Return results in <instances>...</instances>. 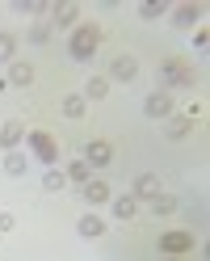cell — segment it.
I'll list each match as a JSON object with an SVG mask.
<instances>
[{
    "label": "cell",
    "mask_w": 210,
    "mask_h": 261,
    "mask_svg": "<svg viewBox=\"0 0 210 261\" xmlns=\"http://www.w3.org/2000/svg\"><path fill=\"white\" fill-rule=\"evenodd\" d=\"M97 46H101V30H97L93 21H84V25H76V30H72V38H68V55H72L76 63H88V59L97 55Z\"/></svg>",
    "instance_id": "cell-1"
},
{
    "label": "cell",
    "mask_w": 210,
    "mask_h": 261,
    "mask_svg": "<svg viewBox=\"0 0 210 261\" xmlns=\"http://www.w3.org/2000/svg\"><path fill=\"white\" fill-rule=\"evenodd\" d=\"M25 148L34 160H42L46 169H59V143L46 135V130H25Z\"/></svg>",
    "instance_id": "cell-2"
},
{
    "label": "cell",
    "mask_w": 210,
    "mask_h": 261,
    "mask_svg": "<svg viewBox=\"0 0 210 261\" xmlns=\"http://www.w3.org/2000/svg\"><path fill=\"white\" fill-rule=\"evenodd\" d=\"M160 89H193V68L185 59H164L160 63Z\"/></svg>",
    "instance_id": "cell-3"
},
{
    "label": "cell",
    "mask_w": 210,
    "mask_h": 261,
    "mask_svg": "<svg viewBox=\"0 0 210 261\" xmlns=\"http://www.w3.org/2000/svg\"><path fill=\"white\" fill-rule=\"evenodd\" d=\"M160 253H164V257H185V253H193V232H189V227L160 232Z\"/></svg>",
    "instance_id": "cell-4"
},
{
    "label": "cell",
    "mask_w": 210,
    "mask_h": 261,
    "mask_svg": "<svg viewBox=\"0 0 210 261\" xmlns=\"http://www.w3.org/2000/svg\"><path fill=\"white\" fill-rule=\"evenodd\" d=\"M168 13H172V25H176V30H198L202 17H206V5L193 0V5H176V9H168Z\"/></svg>",
    "instance_id": "cell-5"
},
{
    "label": "cell",
    "mask_w": 210,
    "mask_h": 261,
    "mask_svg": "<svg viewBox=\"0 0 210 261\" xmlns=\"http://www.w3.org/2000/svg\"><path fill=\"white\" fill-rule=\"evenodd\" d=\"M160 194H164V186H160L156 173H139L131 181V198L135 202H152V198H160Z\"/></svg>",
    "instance_id": "cell-6"
},
{
    "label": "cell",
    "mask_w": 210,
    "mask_h": 261,
    "mask_svg": "<svg viewBox=\"0 0 210 261\" xmlns=\"http://www.w3.org/2000/svg\"><path fill=\"white\" fill-rule=\"evenodd\" d=\"M143 114L147 118H172V93H164V89L147 93L143 97Z\"/></svg>",
    "instance_id": "cell-7"
},
{
    "label": "cell",
    "mask_w": 210,
    "mask_h": 261,
    "mask_svg": "<svg viewBox=\"0 0 210 261\" xmlns=\"http://www.w3.org/2000/svg\"><path fill=\"white\" fill-rule=\"evenodd\" d=\"M80 198H84L88 206H105L109 198H114V190H109V181H101V177H88V181L80 186Z\"/></svg>",
    "instance_id": "cell-8"
},
{
    "label": "cell",
    "mask_w": 210,
    "mask_h": 261,
    "mask_svg": "<svg viewBox=\"0 0 210 261\" xmlns=\"http://www.w3.org/2000/svg\"><path fill=\"white\" fill-rule=\"evenodd\" d=\"M51 25H63V30H76L80 25V5L76 0H63V5H51Z\"/></svg>",
    "instance_id": "cell-9"
},
{
    "label": "cell",
    "mask_w": 210,
    "mask_h": 261,
    "mask_svg": "<svg viewBox=\"0 0 210 261\" xmlns=\"http://www.w3.org/2000/svg\"><path fill=\"white\" fill-rule=\"evenodd\" d=\"M135 76H139V59L135 55H118L114 63H109V76L105 80H126V85H131Z\"/></svg>",
    "instance_id": "cell-10"
},
{
    "label": "cell",
    "mask_w": 210,
    "mask_h": 261,
    "mask_svg": "<svg viewBox=\"0 0 210 261\" xmlns=\"http://www.w3.org/2000/svg\"><path fill=\"white\" fill-rule=\"evenodd\" d=\"M109 160H114V148H109L105 139H93L88 152H84V165H88V169H105Z\"/></svg>",
    "instance_id": "cell-11"
},
{
    "label": "cell",
    "mask_w": 210,
    "mask_h": 261,
    "mask_svg": "<svg viewBox=\"0 0 210 261\" xmlns=\"http://www.w3.org/2000/svg\"><path fill=\"white\" fill-rule=\"evenodd\" d=\"M9 85H17V89H25V85H34V63H29V59H13L9 63Z\"/></svg>",
    "instance_id": "cell-12"
},
{
    "label": "cell",
    "mask_w": 210,
    "mask_h": 261,
    "mask_svg": "<svg viewBox=\"0 0 210 261\" xmlns=\"http://www.w3.org/2000/svg\"><path fill=\"white\" fill-rule=\"evenodd\" d=\"M17 143H25V122H21V118H13V122H5V126H0V148H5V152H13Z\"/></svg>",
    "instance_id": "cell-13"
},
{
    "label": "cell",
    "mask_w": 210,
    "mask_h": 261,
    "mask_svg": "<svg viewBox=\"0 0 210 261\" xmlns=\"http://www.w3.org/2000/svg\"><path fill=\"white\" fill-rule=\"evenodd\" d=\"M76 232L84 236V240H101V236L109 232V227H105V219H101V215H93V211H88V215H80V223H76Z\"/></svg>",
    "instance_id": "cell-14"
},
{
    "label": "cell",
    "mask_w": 210,
    "mask_h": 261,
    "mask_svg": "<svg viewBox=\"0 0 210 261\" xmlns=\"http://www.w3.org/2000/svg\"><path fill=\"white\" fill-rule=\"evenodd\" d=\"M109 206H114V219H122V223L139 215V202L131 198V194H114V198H109Z\"/></svg>",
    "instance_id": "cell-15"
},
{
    "label": "cell",
    "mask_w": 210,
    "mask_h": 261,
    "mask_svg": "<svg viewBox=\"0 0 210 261\" xmlns=\"http://www.w3.org/2000/svg\"><path fill=\"white\" fill-rule=\"evenodd\" d=\"M189 130H193L189 114H181V118H164V135L168 139H189Z\"/></svg>",
    "instance_id": "cell-16"
},
{
    "label": "cell",
    "mask_w": 210,
    "mask_h": 261,
    "mask_svg": "<svg viewBox=\"0 0 210 261\" xmlns=\"http://www.w3.org/2000/svg\"><path fill=\"white\" fill-rule=\"evenodd\" d=\"M25 169H29V160H25V152H5V173L9 177H25Z\"/></svg>",
    "instance_id": "cell-17"
},
{
    "label": "cell",
    "mask_w": 210,
    "mask_h": 261,
    "mask_svg": "<svg viewBox=\"0 0 210 261\" xmlns=\"http://www.w3.org/2000/svg\"><path fill=\"white\" fill-rule=\"evenodd\" d=\"M101 97H109V80H105V76H88V85H84V101H101Z\"/></svg>",
    "instance_id": "cell-18"
},
{
    "label": "cell",
    "mask_w": 210,
    "mask_h": 261,
    "mask_svg": "<svg viewBox=\"0 0 210 261\" xmlns=\"http://www.w3.org/2000/svg\"><path fill=\"white\" fill-rule=\"evenodd\" d=\"M42 190H46V194H63V190H68L63 169H46V173H42Z\"/></svg>",
    "instance_id": "cell-19"
},
{
    "label": "cell",
    "mask_w": 210,
    "mask_h": 261,
    "mask_svg": "<svg viewBox=\"0 0 210 261\" xmlns=\"http://www.w3.org/2000/svg\"><path fill=\"white\" fill-rule=\"evenodd\" d=\"M88 173H93V169L84 165V160H72V165L63 169V177H68V186H84V181H88Z\"/></svg>",
    "instance_id": "cell-20"
},
{
    "label": "cell",
    "mask_w": 210,
    "mask_h": 261,
    "mask_svg": "<svg viewBox=\"0 0 210 261\" xmlns=\"http://www.w3.org/2000/svg\"><path fill=\"white\" fill-rule=\"evenodd\" d=\"M13 59H17V34L0 30V63H13Z\"/></svg>",
    "instance_id": "cell-21"
},
{
    "label": "cell",
    "mask_w": 210,
    "mask_h": 261,
    "mask_svg": "<svg viewBox=\"0 0 210 261\" xmlns=\"http://www.w3.org/2000/svg\"><path fill=\"white\" fill-rule=\"evenodd\" d=\"M84 110H88L84 93H72V97H63V114H68V118H84Z\"/></svg>",
    "instance_id": "cell-22"
},
{
    "label": "cell",
    "mask_w": 210,
    "mask_h": 261,
    "mask_svg": "<svg viewBox=\"0 0 210 261\" xmlns=\"http://www.w3.org/2000/svg\"><path fill=\"white\" fill-rule=\"evenodd\" d=\"M164 13H168L164 0H147V5H139V17H143V21H160Z\"/></svg>",
    "instance_id": "cell-23"
},
{
    "label": "cell",
    "mask_w": 210,
    "mask_h": 261,
    "mask_svg": "<svg viewBox=\"0 0 210 261\" xmlns=\"http://www.w3.org/2000/svg\"><path fill=\"white\" fill-rule=\"evenodd\" d=\"M152 211H156V219H160V215H172V211H176V198H172V194H160V198H152Z\"/></svg>",
    "instance_id": "cell-24"
},
{
    "label": "cell",
    "mask_w": 210,
    "mask_h": 261,
    "mask_svg": "<svg viewBox=\"0 0 210 261\" xmlns=\"http://www.w3.org/2000/svg\"><path fill=\"white\" fill-rule=\"evenodd\" d=\"M13 9H17V13H25V17H42V13H46V5H42V0H17Z\"/></svg>",
    "instance_id": "cell-25"
},
{
    "label": "cell",
    "mask_w": 210,
    "mask_h": 261,
    "mask_svg": "<svg viewBox=\"0 0 210 261\" xmlns=\"http://www.w3.org/2000/svg\"><path fill=\"white\" fill-rule=\"evenodd\" d=\"M34 46H42V42H51V25H29V34H25Z\"/></svg>",
    "instance_id": "cell-26"
},
{
    "label": "cell",
    "mask_w": 210,
    "mask_h": 261,
    "mask_svg": "<svg viewBox=\"0 0 210 261\" xmlns=\"http://www.w3.org/2000/svg\"><path fill=\"white\" fill-rule=\"evenodd\" d=\"M210 46V34H206V25H198L193 30V51H206Z\"/></svg>",
    "instance_id": "cell-27"
},
{
    "label": "cell",
    "mask_w": 210,
    "mask_h": 261,
    "mask_svg": "<svg viewBox=\"0 0 210 261\" xmlns=\"http://www.w3.org/2000/svg\"><path fill=\"white\" fill-rule=\"evenodd\" d=\"M0 232H17V215H9V211H0Z\"/></svg>",
    "instance_id": "cell-28"
},
{
    "label": "cell",
    "mask_w": 210,
    "mask_h": 261,
    "mask_svg": "<svg viewBox=\"0 0 210 261\" xmlns=\"http://www.w3.org/2000/svg\"><path fill=\"white\" fill-rule=\"evenodd\" d=\"M9 89H13V85H9V80H5V76H0V93H9Z\"/></svg>",
    "instance_id": "cell-29"
},
{
    "label": "cell",
    "mask_w": 210,
    "mask_h": 261,
    "mask_svg": "<svg viewBox=\"0 0 210 261\" xmlns=\"http://www.w3.org/2000/svg\"><path fill=\"white\" fill-rule=\"evenodd\" d=\"M164 261H185V257H164Z\"/></svg>",
    "instance_id": "cell-30"
}]
</instances>
